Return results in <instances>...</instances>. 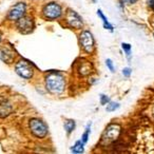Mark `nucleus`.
Here are the masks:
<instances>
[{
  "label": "nucleus",
  "mask_w": 154,
  "mask_h": 154,
  "mask_svg": "<svg viewBox=\"0 0 154 154\" xmlns=\"http://www.w3.org/2000/svg\"><path fill=\"white\" fill-rule=\"evenodd\" d=\"M131 72H132V70H131L130 68H125L124 70H122V73H124V76L126 77H129L131 75Z\"/></svg>",
  "instance_id": "20"
},
{
  "label": "nucleus",
  "mask_w": 154,
  "mask_h": 154,
  "mask_svg": "<svg viewBox=\"0 0 154 154\" xmlns=\"http://www.w3.org/2000/svg\"><path fill=\"white\" fill-rule=\"evenodd\" d=\"M84 145L85 143H82V140H78L72 148H71V151L73 153H82L84 152Z\"/></svg>",
  "instance_id": "12"
},
{
  "label": "nucleus",
  "mask_w": 154,
  "mask_h": 154,
  "mask_svg": "<svg viewBox=\"0 0 154 154\" xmlns=\"http://www.w3.org/2000/svg\"><path fill=\"white\" fill-rule=\"evenodd\" d=\"M11 112V106L7 101H0V116H7Z\"/></svg>",
  "instance_id": "11"
},
{
  "label": "nucleus",
  "mask_w": 154,
  "mask_h": 154,
  "mask_svg": "<svg viewBox=\"0 0 154 154\" xmlns=\"http://www.w3.org/2000/svg\"><path fill=\"white\" fill-rule=\"evenodd\" d=\"M26 7L24 3L20 2L17 3L16 5H14L11 9V11L9 12V18L11 20H18L19 18H21L26 13Z\"/></svg>",
  "instance_id": "7"
},
{
  "label": "nucleus",
  "mask_w": 154,
  "mask_h": 154,
  "mask_svg": "<svg viewBox=\"0 0 154 154\" xmlns=\"http://www.w3.org/2000/svg\"><path fill=\"white\" fill-rule=\"evenodd\" d=\"M66 20H68L69 26H71L72 28L79 29L82 26V20L79 16L77 15V13H75L72 10H68L66 12Z\"/></svg>",
  "instance_id": "8"
},
{
  "label": "nucleus",
  "mask_w": 154,
  "mask_h": 154,
  "mask_svg": "<svg viewBox=\"0 0 154 154\" xmlns=\"http://www.w3.org/2000/svg\"><path fill=\"white\" fill-rule=\"evenodd\" d=\"M147 1H148V5L150 8H153L154 9V0H147Z\"/></svg>",
  "instance_id": "22"
},
{
  "label": "nucleus",
  "mask_w": 154,
  "mask_h": 154,
  "mask_svg": "<svg viewBox=\"0 0 154 154\" xmlns=\"http://www.w3.org/2000/svg\"><path fill=\"white\" fill-rule=\"evenodd\" d=\"M45 85L47 89L51 93L54 94H59L64 90L66 87V82H64L63 77L59 74H50L45 79Z\"/></svg>",
  "instance_id": "1"
},
{
  "label": "nucleus",
  "mask_w": 154,
  "mask_h": 154,
  "mask_svg": "<svg viewBox=\"0 0 154 154\" xmlns=\"http://www.w3.org/2000/svg\"><path fill=\"white\" fill-rule=\"evenodd\" d=\"M0 58L5 62H11L13 60L14 56L11 52V49H3L0 51Z\"/></svg>",
  "instance_id": "10"
},
{
  "label": "nucleus",
  "mask_w": 154,
  "mask_h": 154,
  "mask_svg": "<svg viewBox=\"0 0 154 154\" xmlns=\"http://www.w3.org/2000/svg\"><path fill=\"white\" fill-rule=\"evenodd\" d=\"M15 71L19 76L26 78V79L31 78L33 76V73H34L32 66L29 64L26 61H24V60H20L19 62H17V64L15 66Z\"/></svg>",
  "instance_id": "5"
},
{
  "label": "nucleus",
  "mask_w": 154,
  "mask_h": 154,
  "mask_svg": "<svg viewBox=\"0 0 154 154\" xmlns=\"http://www.w3.org/2000/svg\"><path fill=\"white\" fill-rule=\"evenodd\" d=\"M74 129H75V122L74 120L70 119V120H68V122H66V124H64V130H66L69 134H70Z\"/></svg>",
  "instance_id": "14"
},
{
  "label": "nucleus",
  "mask_w": 154,
  "mask_h": 154,
  "mask_svg": "<svg viewBox=\"0 0 154 154\" xmlns=\"http://www.w3.org/2000/svg\"><path fill=\"white\" fill-rule=\"evenodd\" d=\"M30 129L32 131V133L37 137H45L48 133V127L45 126V124L40 119L37 118H33L30 120Z\"/></svg>",
  "instance_id": "3"
},
{
  "label": "nucleus",
  "mask_w": 154,
  "mask_h": 154,
  "mask_svg": "<svg viewBox=\"0 0 154 154\" xmlns=\"http://www.w3.org/2000/svg\"><path fill=\"white\" fill-rule=\"evenodd\" d=\"M137 0H122V2L126 3V5H133V3L136 2Z\"/></svg>",
  "instance_id": "21"
},
{
  "label": "nucleus",
  "mask_w": 154,
  "mask_h": 154,
  "mask_svg": "<svg viewBox=\"0 0 154 154\" xmlns=\"http://www.w3.org/2000/svg\"><path fill=\"white\" fill-rule=\"evenodd\" d=\"M61 15V8L57 3H49L43 9V16L49 19H56Z\"/></svg>",
  "instance_id": "6"
},
{
  "label": "nucleus",
  "mask_w": 154,
  "mask_h": 154,
  "mask_svg": "<svg viewBox=\"0 0 154 154\" xmlns=\"http://www.w3.org/2000/svg\"><path fill=\"white\" fill-rule=\"evenodd\" d=\"M79 41L87 53H92L94 51V37L89 31H82L79 36Z\"/></svg>",
  "instance_id": "4"
},
{
  "label": "nucleus",
  "mask_w": 154,
  "mask_h": 154,
  "mask_svg": "<svg viewBox=\"0 0 154 154\" xmlns=\"http://www.w3.org/2000/svg\"><path fill=\"white\" fill-rule=\"evenodd\" d=\"M0 41H1V35H0Z\"/></svg>",
  "instance_id": "23"
},
{
  "label": "nucleus",
  "mask_w": 154,
  "mask_h": 154,
  "mask_svg": "<svg viewBox=\"0 0 154 154\" xmlns=\"http://www.w3.org/2000/svg\"><path fill=\"white\" fill-rule=\"evenodd\" d=\"M119 108V103H114V101H109L108 103V107H107V111L108 112H113L115 110H117Z\"/></svg>",
  "instance_id": "15"
},
{
  "label": "nucleus",
  "mask_w": 154,
  "mask_h": 154,
  "mask_svg": "<svg viewBox=\"0 0 154 154\" xmlns=\"http://www.w3.org/2000/svg\"><path fill=\"white\" fill-rule=\"evenodd\" d=\"M106 63H107V66L109 68V70L111 71L112 73L115 72V69H114V66H113V61L111 59H107L106 60Z\"/></svg>",
  "instance_id": "18"
},
{
  "label": "nucleus",
  "mask_w": 154,
  "mask_h": 154,
  "mask_svg": "<svg viewBox=\"0 0 154 154\" xmlns=\"http://www.w3.org/2000/svg\"><path fill=\"white\" fill-rule=\"evenodd\" d=\"M109 101H110V99L107 95H103V94L100 95V103L101 105H106V103H108Z\"/></svg>",
  "instance_id": "19"
},
{
  "label": "nucleus",
  "mask_w": 154,
  "mask_h": 154,
  "mask_svg": "<svg viewBox=\"0 0 154 154\" xmlns=\"http://www.w3.org/2000/svg\"><path fill=\"white\" fill-rule=\"evenodd\" d=\"M90 126H91V124H89V126H88V128H87V130L85 131V133H84V135H82V143H87V141H88V139H89V134H90Z\"/></svg>",
  "instance_id": "16"
},
{
  "label": "nucleus",
  "mask_w": 154,
  "mask_h": 154,
  "mask_svg": "<svg viewBox=\"0 0 154 154\" xmlns=\"http://www.w3.org/2000/svg\"><path fill=\"white\" fill-rule=\"evenodd\" d=\"M120 134V127L116 124L110 125L103 132V136H101V143L103 145H109V143L115 141L118 138Z\"/></svg>",
  "instance_id": "2"
},
{
  "label": "nucleus",
  "mask_w": 154,
  "mask_h": 154,
  "mask_svg": "<svg viewBox=\"0 0 154 154\" xmlns=\"http://www.w3.org/2000/svg\"><path fill=\"white\" fill-rule=\"evenodd\" d=\"M97 14H98L99 17H100L101 19H103V28L108 29V30H110L112 32V31H113V26H112L111 23H109V21H108V19L105 17V15L103 14V12H101L100 10H98V11H97Z\"/></svg>",
  "instance_id": "13"
},
{
  "label": "nucleus",
  "mask_w": 154,
  "mask_h": 154,
  "mask_svg": "<svg viewBox=\"0 0 154 154\" xmlns=\"http://www.w3.org/2000/svg\"><path fill=\"white\" fill-rule=\"evenodd\" d=\"M122 50L125 51V53H126L127 56L131 55V45H129V43H122Z\"/></svg>",
  "instance_id": "17"
},
{
  "label": "nucleus",
  "mask_w": 154,
  "mask_h": 154,
  "mask_svg": "<svg viewBox=\"0 0 154 154\" xmlns=\"http://www.w3.org/2000/svg\"><path fill=\"white\" fill-rule=\"evenodd\" d=\"M17 26L21 32H31L34 29V22L30 17H23L22 16L21 18L18 19Z\"/></svg>",
  "instance_id": "9"
}]
</instances>
